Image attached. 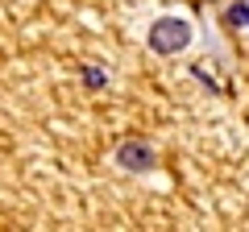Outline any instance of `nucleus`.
<instances>
[{"mask_svg":"<svg viewBox=\"0 0 249 232\" xmlns=\"http://www.w3.org/2000/svg\"><path fill=\"white\" fill-rule=\"evenodd\" d=\"M187 42H191V25H187V21H178V17L154 21L150 46H154L158 54H178V50H187Z\"/></svg>","mask_w":249,"mask_h":232,"instance_id":"f257e3e1","label":"nucleus"},{"mask_svg":"<svg viewBox=\"0 0 249 232\" xmlns=\"http://www.w3.org/2000/svg\"><path fill=\"white\" fill-rule=\"evenodd\" d=\"M229 25H249V4H237L229 13Z\"/></svg>","mask_w":249,"mask_h":232,"instance_id":"7ed1b4c3","label":"nucleus"},{"mask_svg":"<svg viewBox=\"0 0 249 232\" xmlns=\"http://www.w3.org/2000/svg\"><path fill=\"white\" fill-rule=\"evenodd\" d=\"M116 162L129 166V170H145L150 166V149H145V145H121V149H116Z\"/></svg>","mask_w":249,"mask_h":232,"instance_id":"f03ea898","label":"nucleus"}]
</instances>
